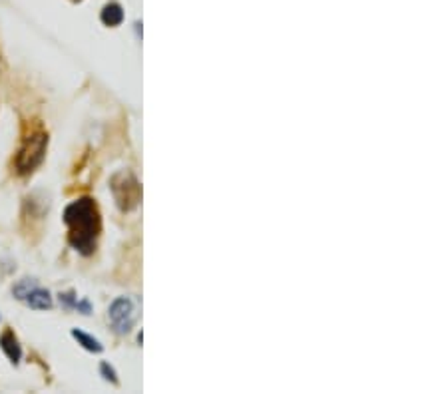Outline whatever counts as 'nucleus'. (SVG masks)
Returning <instances> with one entry per match:
<instances>
[{
    "label": "nucleus",
    "mask_w": 448,
    "mask_h": 394,
    "mask_svg": "<svg viewBox=\"0 0 448 394\" xmlns=\"http://www.w3.org/2000/svg\"><path fill=\"white\" fill-rule=\"evenodd\" d=\"M62 221L66 223L68 243L72 245V249L82 255H92L96 251L102 233V215L98 203L92 197H80L72 201L64 209Z\"/></svg>",
    "instance_id": "1"
},
{
    "label": "nucleus",
    "mask_w": 448,
    "mask_h": 394,
    "mask_svg": "<svg viewBox=\"0 0 448 394\" xmlns=\"http://www.w3.org/2000/svg\"><path fill=\"white\" fill-rule=\"evenodd\" d=\"M48 150V133L40 124H34L30 130L24 133L23 143L14 157V169L18 175H30L44 162Z\"/></svg>",
    "instance_id": "2"
},
{
    "label": "nucleus",
    "mask_w": 448,
    "mask_h": 394,
    "mask_svg": "<svg viewBox=\"0 0 448 394\" xmlns=\"http://www.w3.org/2000/svg\"><path fill=\"white\" fill-rule=\"evenodd\" d=\"M110 191L123 213L134 211L142 201V186L135 179V175L128 169H120L110 177Z\"/></svg>",
    "instance_id": "3"
},
{
    "label": "nucleus",
    "mask_w": 448,
    "mask_h": 394,
    "mask_svg": "<svg viewBox=\"0 0 448 394\" xmlns=\"http://www.w3.org/2000/svg\"><path fill=\"white\" fill-rule=\"evenodd\" d=\"M12 295L34 311H48L54 305V299L50 295V291L40 287L36 279H20L12 287Z\"/></svg>",
    "instance_id": "4"
},
{
    "label": "nucleus",
    "mask_w": 448,
    "mask_h": 394,
    "mask_svg": "<svg viewBox=\"0 0 448 394\" xmlns=\"http://www.w3.org/2000/svg\"><path fill=\"white\" fill-rule=\"evenodd\" d=\"M138 315H140V309H138V303L132 297H118L108 309L110 325L120 335H128L135 327Z\"/></svg>",
    "instance_id": "5"
},
{
    "label": "nucleus",
    "mask_w": 448,
    "mask_h": 394,
    "mask_svg": "<svg viewBox=\"0 0 448 394\" xmlns=\"http://www.w3.org/2000/svg\"><path fill=\"white\" fill-rule=\"evenodd\" d=\"M0 349L6 354V359L12 362V364H18L20 359H23V347L16 339V335L12 333L11 328H6L2 335H0Z\"/></svg>",
    "instance_id": "6"
},
{
    "label": "nucleus",
    "mask_w": 448,
    "mask_h": 394,
    "mask_svg": "<svg viewBox=\"0 0 448 394\" xmlns=\"http://www.w3.org/2000/svg\"><path fill=\"white\" fill-rule=\"evenodd\" d=\"M100 20L102 24H106V26H120L123 22V8L122 4H118V2H108L100 12Z\"/></svg>",
    "instance_id": "7"
},
{
    "label": "nucleus",
    "mask_w": 448,
    "mask_h": 394,
    "mask_svg": "<svg viewBox=\"0 0 448 394\" xmlns=\"http://www.w3.org/2000/svg\"><path fill=\"white\" fill-rule=\"evenodd\" d=\"M58 299H60V305L66 306V309H74V311H78L82 315H90V313H92V305H90L86 299H78L74 291L60 293Z\"/></svg>",
    "instance_id": "8"
},
{
    "label": "nucleus",
    "mask_w": 448,
    "mask_h": 394,
    "mask_svg": "<svg viewBox=\"0 0 448 394\" xmlns=\"http://www.w3.org/2000/svg\"><path fill=\"white\" fill-rule=\"evenodd\" d=\"M72 337L74 339L78 340V345L82 347V349H86L90 350V352H102V342L98 339H94L92 335H88V333H84V330H78V328H74L72 330Z\"/></svg>",
    "instance_id": "9"
},
{
    "label": "nucleus",
    "mask_w": 448,
    "mask_h": 394,
    "mask_svg": "<svg viewBox=\"0 0 448 394\" xmlns=\"http://www.w3.org/2000/svg\"><path fill=\"white\" fill-rule=\"evenodd\" d=\"M100 372H102V376H104L108 383L118 384V374H116V371H114V366L110 364V362H102Z\"/></svg>",
    "instance_id": "10"
},
{
    "label": "nucleus",
    "mask_w": 448,
    "mask_h": 394,
    "mask_svg": "<svg viewBox=\"0 0 448 394\" xmlns=\"http://www.w3.org/2000/svg\"><path fill=\"white\" fill-rule=\"evenodd\" d=\"M72 2H82V0H72Z\"/></svg>",
    "instance_id": "11"
}]
</instances>
